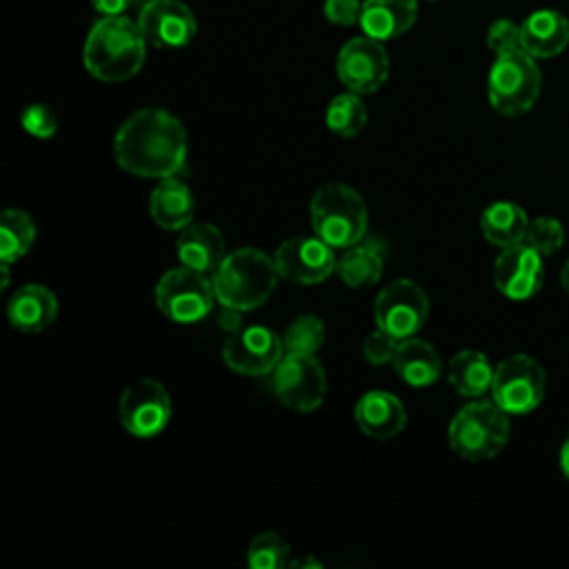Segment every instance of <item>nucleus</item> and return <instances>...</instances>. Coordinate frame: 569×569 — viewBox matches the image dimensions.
Segmentation results:
<instances>
[{
    "instance_id": "f257e3e1",
    "label": "nucleus",
    "mask_w": 569,
    "mask_h": 569,
    "mask_svg": "<svg viewBox=\"0 0 569 569\" xmlns=\"http://www.w3.org/2000/svg\"><path fill=\"white\" fill-rule=\"evenodd\" d=\"M187 153L189 138L182 122L160 107L133 111L113 136L118 167L138 178L162 180L182 176Z\"/></svg>"
},
{
    "instance_id": "f03ea898",
    "label": "nucleus",
    "mask_w": 569,
    "mask_h": 569,
    "mask_svg": "<svg viewBox=\"0 0 569 569\" xmlns=\"http://www.w3.org/2000/svg\"><path fill=\"white\" fill-rule=\"evenodd\" d=\"M147 58V38L138 22L124 16H102L82 47L84 69L100 82L133 78Z\"/></svg>"
},
{
    "instance_id": "7ed1b4c3",
    "label": "nucleus",
    "mask_w": 569,
    "mask_h": 569,
    "mask_svg": "<svg viewBox=\"0 0 569 569\" xmlns=\"http://www.w3.org/2000/svg\"><path fill=\"white\" fill-rule=\"evenodd\" d=\"M211 280L220 307L251 311L271 298L280 276L273 256L256 247H240L224 256Z\"/></svg>"
},
{
    "instance_id": "20e7f679",
    "label": "nucleus",
    "mask_w": 569,
    "mask_h": 569,
    "mask_svg": "<svg viewBox=\"0 0 569 569\" xmlns=\"http://www.w3.org/2000/svg\"><path fill=\"white\" fill-rule=\"evenodd\" d=\"M311 229L333 249H347L367 236L369 216L362 196L345 182L322 184L309 202Z\"/></svg>"
},
{
    "instance_id": "39448f33",
    "label": "nucleus",
    "mask_w": 569,
    "mask_h": 569,
    "mask_svg": "<svg viewBox=\"0 0 569 569\" xmlns=\"http://www.w3.org/2000/svg\"><path fill=\"white\" fill-rule=\"evenodd\" d=\"M509 413L493 400H473L465 405L449 422L447 440L453 453L469 462L498 456L509 442Z\"/></svg>"
},
{
    "instance_id": "423d86ee",
    "label": "nucleus",
    "mask_w": 569,
    "mask_h": 569,
    "mask_svg": "<svg viewBox=\"0 0 569 569\" xmlns=\"http://www.w3.org/2000/svg\"><path fill=\"white\" fill-rule=\"evenodd\" d=\"M542 89L538 62L527 51H509L496 56L487 76V96L493 111L507 118L527 113Z\"/></svg>"
},
{
    "instance_id": "0eeeda50",
    "label": "nucleus",
    "mask_w": 569,
    "mask_h": 569,
    "mask_svg": "<svg viewBox=\"0 0 569 569\" xmlns=\"http://www.w3.org/2000/svg\"><path fill=\"white\" fill-rule=\"evenodd\" d=\"M153 298L160 313L178 325L200 322L211 313L213 302H218L211 276L193 271L184 264L162 273Z\"/></svg>"
},
{
    "instance_id": "6e6552de",
    "label": "nucleus",
    "mask_w": 569,
    "mask_h": 569,
    "mask_svg": "<svg viewBox=\"0 0 569 569\" xmlns=\"http://www.w3.org/2000/svg\"><path fill=\"white\" fill-rule=\"evenodd\" d=\"M547 373L538 360L527 353L507 356L496 365L491 380V400L509 416H522L542 402Z\"/></svg>"
},
{
    "instance_id": "1a4fd4ad",
    "label": "nucleus",
    "mask_w": 569,
    "mask_h": 569,
    "mask_svg": "<svg viewBox=\"0 0 569 569\" xmlns=\"http://www.w3.org/2000/svg\"><path fill=\"white\" fill-rule=\"evenodd\" d=\"M269 376L273 396L298 413H311L325 402L327 373L313 353L284 351Z\"/></svg>"
},
{
    "instance_id": "9d476101",
    "label": "nucleus",
    "mask_w": 569,
    "mask_h": 569,
    "mask_svg": "<svg viewBox=\"0 0 569 569\" xmlns=\"http://www.w3.org/2000/svg\"><path fill=\"white\" fill-rule=\"evenodd\" d=\"M429 318V296L427 291L409 280L398 278L380 289L373 302L376 327L391 333L396 340L418 336Z\"/></svg>"
},
{
    "instance_id": "9b49d317",
    "label": "nucleus",
    "mask_w": 569,
    "mask_h": 569,
    "mask_svg": "<svg viewBox=\"0 0 569 569\" xmlns=\"http://www.w3.org/2000/svg\"><path fill=\"white\" fill-rule=\"evenodd\" d=\"M120 425L136 438H153L171 420V398L162 382L153 378H140L131 382L118 402Z\"/></svg>"
},
{
    "instance_id": "f8f14e48",
    "label": "nucleus",
    "mask_w": 569,
    "mask_h": 569,
    "mask_svg": "<svg viewBox=\"0 0 569 569\" xmlns=\"http://www.w3.org/2000/svg\"><path fill=\"white\" fill-rule=\"evenodd\" d=\"M284 356L282 338L262 325H249L231 331L222 345L224 365L240 376H267Z\"/></svg>"
},
{
    "instance_id": "ddd939ff",
    "label": "nucleus",
    "mask_w": 569,
    "mask_h": 569,
    "mask_svg": "<svg viewBox=\"0 0 569 569\" xmlns=\"http://www.w3.org/2000/svg\"><path fill=\"white\" fill-rule=\"evenodd\" d=\"M389 53L382 40L371 36H358L342 44L336 58L338 80L353 93H373L389 78Z\"/></svg>"
},
{
    "instance_id": "4468645a",
    "label": "nucleus",
    "mask_w": 569,
    "mask_h": 569,
    "mask_svg": "<svg viewBox=\"0 0 569 569\" xmlns=\"http://www.w3.org/2000/svg\"><path fill=\"white\" fill-rule=\"evenodd\" d=\"M278 276L293 284H318L336 271V251L322 238L296 236L273 251Z\"/></svg>"
},
{
    "instance_id": "2eb2a0df",
    "label": "nucleus",
    "mask_w": 569,
    "mask_h": 569,
    "mask_svg": "<svg viewBox=\"0 0 569 569\" xmlns=\"http://www.w3.org/2000/svg\"><path fill=\"white\" fill-rule=\"evenodd\" d=\"M138 27L153 47H187L198 33V20L180 0H149L138 13Z\"/></svg>"
},
{
    "instance_id": "dca6fc26",
    "label": "nucleus",
    "mask_w": 569,
    "mask_h": 569,
    "mask_svg": "<svg viewBox=\"0 0 569 569\" xmlns=\"http://www.w3.org/2000/svg\"><path fill=\"white\" fill-rule=\"evenodd\" d=\"M542 280V256L527 242L505 247L493 262V284L509 300L522 302L533 298Z\"/></svg>"
},
{
    "instance_id": "f3484780",
    "label": "nucleus",
    "mask_w": 569,
    "mask_h": 569,
    "mask_svg": "<svg viewBox=\"0 0 569 569\" xmlns=\"http://www.w3.org/2000/svg\"><path fill=\"white\" fill-rule=\"evenodd\" d=\"M353 418L365 436L389 440L405 429L407 409L398 396L385 389H371L356 402Z\"/></svg>"
},
{
    "instance_id": "a211bd4d",
    "label": "nucleus",
    "mask_w": 569,
    "mask_h": 569,
    "mask_svg": "<svg viewBox=\"0 0 569 569\" xmlns=\"http://www.w3.org/2000/svg\"><path fill=\"white\" fill-rule=\"evenodd\" d=\"M176 256L180 264L213 276V271L227 256L224 236L211 222H191L178 236Z\"/></svg>"
},
{
    "instance_id": "6ab92c4d",
    "label": "nucleus",
    "mask_w": 569,
    "mask_h": 569,
    "mask_svg": "<svg viewBox=\"0 0 569 569\" xmlns=\"http://www.w3.org/2000/svg\"><path fill=\"white\" fill-rule=\"evenodd\" d=\"M149 213L160 229L182 231L193 222L196 196L180 176L162 178L149 196Z\"/></svg>"
},
{
    "instance_id": "aec40b11",
    "label": "nucleus",
    "mask_w": 569,
    "mask_h": 569,
    "mask_svg": "<svg viewBox=\"0 0 569 569\" xmlns=\"http://www.w3.org/2000/svg\"><path fill=\"white\" fill-rule=\"evenodd\" d=\"M7 318L11 327L24 333H40L58 318V298L44 284H22L7 305Z\"/></svg>"
},
{
    "instance_id": "412c9836",
    "label": "nucleus",
    "mask_w": 569,
    "mask_h": 569,
    "mask_svg": "<svg viewBox=\"0 0 569 569\" xmlns=\"http://www.w3.org/2000/svg\"><path fill=\"white\" fill-rule=\"evenodd\" d=\"M522 51L538 58H553L569 44V20L556 9H536L520 24Z\"/></svg>"
},
{
    "instance_id": "4be33fe9",
    "label": "nucleus",
    "mask_w": 569,
    "mask_h": 569,
    "mask_svg": "<svg viewBox=\"0 0 569 569\" xmlns=\"http://www.w3.org/2000/svg\"><path fill=\"white\" fill-rule=\"evenodd\" d=\"M418 18V0H362L360 27L376 40H393Z\"/></svg>"
},
{
    "instance_id": "5701e85b",
    "label": "nucleus",
    "mask_w": 569,
    "mask_h": 569,
    "mask_svg": "<svg viewBox=\"0 0 569 569\" xmlns=\"http://www.w3.org/2000/svg\"><path fill=\"white\" fill-rule=\"evenodd\" d=\"M393 371L409 387H429L442 373V360L436 347L418 336L398 342L393 353Z\"/></svg>"
},
{
    "instance_id": "b1692460",
    "label": "nucleus",
    "mask_w": 569,
    "mask_h": 569,
    "mask_svg": "<svg viewBox=\"0 0 569 569\" xmlns=\"http://www.w3.org/2000/svg\"><path fill=\"white\" fill-rule=\"evenodd\" d=\"M385 271V247L378 240H360L342 251L336 273L351 289L378 284Z\"/></svg>"
},
{
    "instance_id": "393cba45",
    "label": "nucleus",
    "mask_w": 569,
    "mask_h": 569,
    "mask_svg": "<svg viewBox=\"0 0 569 569\" xmlns=\"http://www.w3.org/2000/svg\"><path fill=\"white\" fill-rule=\"evenodd\" d=\"M529 227V216L527 211L509 200H498L491 202L482 213H480V231L482 236L505 249L518 242H525V233Z\"/></svg>"
},
{
    "instance_id": "a878e982",
    "label": "nucleus",
    "mask_w": 569,
    "mask_h": 569,
    "mask_svg": "<svg viewBox=\"0 0 569 569\" xmlns=\"http://www.w3.org/2000/svg\"><path fill=\"white\" fill-rule=\"evenodd\" d=\"M496 367L482 351L462 349L447 365L449 385L465 398H480L491 389Z\"/></svg>"
},
{
    "instance_id": "bb28decb",
    "label": "nucleus",
    "mask_w": 569,
    "mask_h": 569,
    "mask_svg": "<svg viewBox=\"0 0 569 569\" xmlns=\"http://www.w3.org/2000/svg\"><path fill=\"white\" fill-rule=\"evenodd\" d=\"M36 240V222L24 209L9 207L0 218V260L16 262L29 253Z\"/></svg>"
},
{
    "instance_id": "cd10ccee",
    "label": "nucleus",
    "mask_w": 569,
    "mask_h": 569,
    "mask_svg": "<svg viewBox=\"0 0 569 569\" xmlns=\"http://www.w3.org/2000/svg\"><path fill=\"white\" fill-rule=\"evenodd\" d=\"M325 122L340 138L358 136L367 124V107L360 100V93L347 91L333 96L327 107Z\"/></svg>"
},
{
    "instance_id": "c85d7f7f",
    "label": "nucleus",
    "mask_w": 569,
    "mask_h": 569,
    "mask_svg": "<svg viewBox=\"0 0 569 569\" xmlns=\"http://www.w3.org/2000/svg\"><path fill=\"white\" fill-rule=\"evenodd\" d=\"M291 562L289 542L276 531L258 533L247 549V565L253 569H282Z\"/></svg>"
},
{
    "instance_id": "c756f323",
    "label": "nucleus",
    "mask_w": 569,
    "mask_h": 569,
    "mask_svg": "<svg viewBox=\"0 0 569 569\" xmlns=\"http://www.w3.org/2000/svg\"><path fill=\"white\" fill-rule=\"evenodd\" d=\"M325 322L313 316V313H305L298 316L284 331L282 342H284V351L291 353H313L322 347L325 342Z\"/></svg>"
},
{
    "instance_id": "7c9ffc66",
    "label": "nucleus",
    "mask_w": 569,
    "mask_h": 569,
    "mask_svg": "<svg viewBox=\"0 0 569 569\" xmlns=\"http://www.w3.org/2000/svg\"><path fill=\"white\" fill-rule=\"evenodd\" d=\"M525 242L536 249L542 258L553 256L562 242H565V229L556 218L549 216H540L529 220L527 233H525Z\"/></svg>"
},
{
    "instance_id": "2f4dec72",
    "label": "nucleus",
    "mask_w": 569,
    "mask_h": 569,
    "mask_svg": "<svg viewBox=\"0 0 569 569\" xmlns=\"http://www.w3.org/2000/svg\"><path fill=\"white\" fill-rule=\"evenodd\" d=\"M20 122H22L27 133H31L33 138H40V140H47V138L56 136V131H58L56 111L49 109L47 104H40V102H33V104L24 107L22 113H20Z\"/></svg>"
},
{
    "instance_id": "473e14b6",
    "label": "nucleus",
    "mask_w": 569,
    "mask_h": 569,
    "mask_svg": "<svg viewBox=\"0 0 569 569\" xmlns=\"http://www.w3.org/2000/svg\"><path fill=\"white\" fill-rule=\"evenodd\" d=\"M487 47L493 51V56H502V53L522 49L520 24H516L509 18H500V20L491 22V27L487 31Z\"/></svg>"
},
{
    "instance_id": "72a5a7b5",
    "label": "nucleus",
    "mask_w": 569,
    "mask_h": 569,
    "mask_svg": "<svg viewBox=\"0 0 569 569\" xmlns=\"http://www.w3.org/2000/svg\"><path fill=\"white\" fill-rule=\"evenodd\" d=\"M398 342L391 333L382 331L380 327H376L371 333H367L365 342H362V356L367 362L371 365H385L393 360V353L398 349Z\"/></svg>"
},
{
    "instance_id": "f704fd0d",
    "label": "nucleus",
    "mask_w": 569,
    "mask_h": 569,
    "mask_svg": "<svg viewBox=\"0 0 569 569\" xmlns=\"http://www.w3.org/2000/svg\"><path fill=\"white\" fill-rule=\"evenodd\" d=\"M322 11L329 22H333L338 27H351V24L360 22L362 0H325Z\"/></svg>"
},
{
    "instance_id": "c9c22d12",
    "label": "nucleus",
    "mask_w": 569,
    "mask_h": 569,
    "mask_svg": "<svg viewBox=\"0 0 569 569\" xmlns=\"http://www.w3.org/2000/svg\"><path fill=\"white\" fill-rule=\"evenodd\" d=\"M133 0H91V7L102 16H124Z\"/></svg>"
},
{
    "instance_id": "e433bc0d",
    "label": "nucleus",
    "mask_w": 569,
    "mask_h": 569,
    "mask_svg": "<svg viewBox=\"0 0 569 569\" xmlns=\"http://www.w3.org/2000/svg\"><path fill=\"white\" fill-rule=\"evenodd\" d=\"M558 465H560V471L565 476V480L569 482V438L562 442L560 447V453H558Z\"/></svg>"
},
{
    "instance_id": "4c0bfd02",
    "label": "nucleus",
    "mask_w": 569,
    "mask_h": 569,
    "mask_svg": "<svg viewBox=\"0 0 569 569\" xmlns=\"http://www.w3.org/2000/svg\"><path fill=\"white\" fill-rule=\"evenodd\" d=\"M289 567H313V569H320L322 562L316 560V558H300V560H291Z\"/></svg>"
},
{
    "instance_id": "58836bf2",
    "label": "nucleus",
    "mask_w": 569,
    "mask_h": 569,
    "mask_svg": "<svg viewBox=\"0 0 569 569\" xmlns=\"http://www.w3.org/2000/svg\"><path fill=\"white\" fill-rule=\"evenodd\" d=\"M9 269H11V262H4V260H2V267H0V271H2L0 289H7V287H9Z\"/></svg>"
},
{
    "instance_id": "ea45409f",
    "label": "nucleus",
    "mask_w": 569,
    "mask_h": 569,
    "mask_svg": "<svg viewBox=\"0 0 569 569\" xmlns=\"http://www.w3.org/2000/svg\"><path fill=\"white\" fill-rule=\"evenodd\" d=\"M560 284H562V289L569 293V258H567V262H565V267H562V273H560Z\"/></svg>"
},
{
    "instance_id": "a19ab883",
    "label": "nucleus",
    "mask_w": 569,
    "mask_h": 569,
    "mask_svg": "<svg viewBox=\"0 0 569 569\" xmlns=\"http://www.w3.org/2000/svg\"><path fill=\"white\" fill-rule=\"evenodd\" d=\"M429 2H436V0H429Z\"/></svg>"
}]
</instances>
